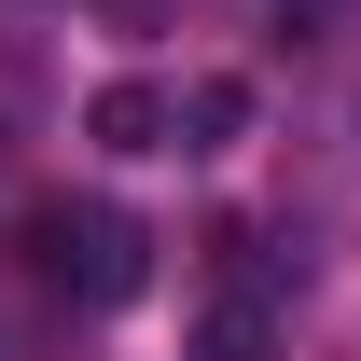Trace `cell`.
<instances>
[{
    "mask_svg": "<svg viewBox=\"0 0 361 361\" xmlns=\"http://www.w3.org/2000/svg\"><path fill=\"white\" fill-rule=\"evenodd\" d=\"M14 250H28L70 306H139V278H153V236H139L126 209H97V195H84V209H70V195H56V209H28V223H14Z\"/></svg>",
    "mask_w": 361,
    "mask_h": 361,
    "instance_id": "obj_1",
    "label": "cell"
},
{
    "mask_svg": "<svg viewBox=\"0 0 361 361\" xmlns=\"http://www.w3.org/2000/svg\"><path fill=\"white\" fill-rule=\"evenodd\" d=\"M236 126H250V84L236 70H209V84L167 97V153H236Z\"/></svg>",
    "mask_w": 361,
    "mask_h": 361,
    "instance_id": "obj_2",
    "label": "cell"
},
{
    "mask_svg": "<svg viewBox=\"0 0 361 361\" xmlns=\"http://www.w3.org/2000/svg\"><path fill=\"white\" fill-rule=\"evenodd\" d=\"M84 139L97 153H167V84H97L84 97Z\"/></svg>",
    "mask_w": 361,
    "mask_h": 361,
    "instance_id": "obj_3",
    "label": "cell"
},
{
    "mask_svg": "<svg viewBox=\"0 0 361 361\" xmlns=\"http://www.w3.org/2000/svg\"><path fill=\"white\" fill-rule=\"evenodd\" d=\"M278 348V306L264 292H223V306H209V361H264Z\"/></svg>",
    "mask_w": 361,
    "mask_h": 361,
    "instance_id": "obj_4",
    "label": "cell"
},
{
    "mask_svg": "<svg viewBox=\"0 0 361 361\" xmlns=\"http://www.w3.org/2000/svg\"><path fill=\"white\" fill-rule=\"evenodd\" d=\"M348 14H361V0H278V42H334Z\"/></svg>",
    "mask_w": 361,
    "mask_h": 361,
    "instance_id": "obj_5",
    "label": "cell"
},
{
    "mask_svg": "<svg viewBox=\"0 0 361 361\" xmlns=\"http://www.w3.org/2000/svg\"><path fill=\"white\" fill-rule=\"evenodd\" d=\"M97 14H111V28H167V0H97Z\"/></svg>",
    "mask_w": 361,
    "mask_h": 361,
    "instance_id": "obj_6",
    "label": "cell"
}]
</instances>
